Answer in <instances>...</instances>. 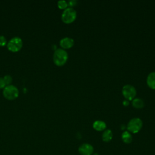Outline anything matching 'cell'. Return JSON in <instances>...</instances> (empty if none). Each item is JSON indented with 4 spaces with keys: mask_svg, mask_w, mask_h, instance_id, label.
<instances>
[{
    "mask_svg": "<svg viewBox=\"0 0 155 155\" xmlns=\"http://www.w3.org/2000/svg\"><path fill=\"white\" fill-rule=\"evenodd\" d=\"M68 59L67 52L63 48H57L53 54V61L56 65L61 66L65 64Z\"/></svg>",
    "mask_w": 155,
    "mask_h": 155,
    "instance_id": "obj_1",
    "label": "cell"
},
{
    "mask_svg": "<svg viewBox=\"0 0 155 155\" xmlns=\"http://www.w3.org/2000/svg\"><path fill=\"white\" fill-rule=\"evenodd\" d=\"M77 16L76 11L72 7L66 8L62 13L61 18L64 22L66 24H69L73 22Z\"/></svg>",
    "mask_w": 155,
    "mask_h": 155,
    "instance_id": "obj_2",
    "label": "cell"
},
{
    "mask_svg": "<svg viewBox=\"0 0 155 155\" xmlns=\"http://www.w3.org/2000/svg\"><path fill=\"white\" fill-rule=\"evenodd\" d=\"M143 126V122L140 118L135 117L131 119L127 124V128L128 131L133 134L138 133Z\"/></svg>",
    "mask_w": 155,
    "mask_h": 155,
    "instance_id": "obj_3",
    "label": "cell"
},
{
    "mask_svg": "<svg viewBox=\"0 0 155 155\" xmlns=\"http://www.w3.org/2000/svg\"><path fill=\"white\" fill-rule=\"evenodd\" d=\"M3 95L8 100H13L18 97L19 95V90L16 86L8 85L4 88Z\"/></svg>",
    "mask_w": 155,
    "mask_h": 155,
    "instance_id": "obj_4",
    "label": "cell"
},
{
    "mask_svg": "<svg viewBox=\"0 0 155 155\" xmlns=\"http://www.w3.org/2000/svg\"><path fill=\"white\" fill-rule=\"evenodd\" d=\"M22 47V41L21 38L15 36L12 38L7 44V48L9 50L16 52L19 51Z\"/></svg>",
    "mask_w": 155,
    "mask_h": 155,
    "instance_id": "obj_5",
    "label": "cell"
},
{
    "mask_svg": "<svg viewBox=\"0 0 155 155\" xmlns=\"http://www.w3.org/2000/svg\"><path fill=\"white\" fill-rule=\"evenodd\" d=\"M122 94L126 99L128 101H131L134 99L136 95V90L135 88L131 85H125L123 87L122 90Z\"/></svg>",
    "mask_w": 155,
    "mask_h": 155,
    "instance_id": "obj_6",
    "label": "cell"
},
{
    "mask_svg": "<svg viewBox=\"0 0 155 155\" xmlns=\"http://www.w3.org/2000/svg\"><path fill=\"white\" fill-rule=\"evenodd\" d=\"M78 151L81 155H91L94 152V148L90 143H84L79 147Z\"/></svg>",
    "mask_w": 155,
    "mask_h": 155,
    "instance_id": "obj_7",
    "label": "cell"
},
{
    "mask_svg": "<svg viewBox=\"0 0 155 155\" xmlns=\"http://www.w3.org/2000/svg\"><path fill=\"white\" fill-rule=\"evenodd\" d=\"M60 45L63 48H70L74 45V40L69 37H65L61 39Z\"/></svg>",
    "mask_w": 155,
    "mask_h": 155,
    "instance_id": "obj_8",
    "label": "cell"
},
{
    "mask_svg": "<svg viewBox=\"0 0 155 155\" xmlns=\"http://www.w3.org/2000/svg\"><path fill=\"white\" fill-rule=\"evenodd\" d=\"M147 83L151 89H155V71L151 72L147 76Z\"/></svg>",
    "mask_w": 155,
    "mask_h": 155,
    "instance_id": "obj_9",
    "label": "cell"
},
{
    "mask_svg": "<svg viewBox=\"0 0 155 155\" xmlns=\"http://www.w3.org/2000/svg\"><path fill=\"white\" fill-rule=\"evenodd\" d=\"M93 127L95 130L101 131L104 130L106 128L107 125L105 122L102 120H96L93 124Z\"/></svg>",
    "mask_w": 155,
    "mask_h": 155,
    "instance_id": "obj_10",
    "label": "cell"
},
{
    "mask_svg": "<svg viewBox=\"0 0 155 155\" xmlns=\"http://www.w3.org/2000/svg\"><path fill=\"white\" fill-rule=\"evenodd\" d=\"M121 138L122 141L127 144L130 143L133 140V137L128 131H125L122 133Z\"/></svg>",
    "mask_w": 155,
    "mask_h": 155,
    "instance_id": "obj_11",
    "label": "cell"
},
{
    "mask_svg": "<svg viewBox=\"0 0 155 155\" xmlns=\"http://www.w3.org/2000/svg\"><path fill=\"white\" fill-rule=\"evenodd\" d=\"M113 138V133L111 130H105L102 134V139L105 142H109Z\"/></svg>",
    "mask_w": 155,
    "mask_h": 155,
    "instance_id": "obj_12",
    "label": "cell"
},
{
    "mask_svg": "<svg viewBox=\"0 0 155 155\" xmlns=\"http://www.w3.org/2000/svg\"><path fill=\"white\" fill-rule=\"evenodd\" d=\"M132 105L136 108H141L144 106V102L143 100L140 98H136L133 99Z\"/></svg>",
    "mask_w": 155,
    "mask_h": 155,
    "instance_id": "obj_13",
    "label": "cell"
},
{
    "mask_svg": "<svg viewBox=\"0 0 155 155\" xmlns=\"http://www.w3.org/2000/svg\"><path fill=\"white\" fill-rule=\"evenodd\" d=\"M58 6L61 9H65L68 6V2L65 0H60L58 2Z\"/></svg>",
    "mask_w": 155,
    "mask_h": 155,
    "instance_id": "obj_14",
    "label": "cell"
},
{
    "mask_svg": "<svg viewBox=\"0 0 155 155\" xmlns=\"http://www.w3.org/2000/svg\"><path fill=\"white\" fill-rule=\"evenodd\" d=\"M4 80L5 81V85H10V84L12 82V78L10 75H8V74H7L5 75L4 77Z\"/></svg>",
    "mask_w": 155,
    "mask_h": 155,
    "instance_id": "obj_15",
    "label": "cell"
},
{
    "mask_svg": "<svg viewBox=\"0 0 155 155\" xmlns=\"http://www.w3.org/2000/svg\"><path fill=\"white\" fill-rule=\"evenodd\" d=\"M7 41L3 35H0V46H4L6 44Z\"/></svg>",
    "mask_w": 155,
    "mask_h": 155,
    "instance_id": "obj_16",
    "label": "cell"
},
{
    "mask_svg": "<svg viewBox=\"0 0 155 155\" xmlns=\"http://www.w3.org/2000/svg\"><path fill=\"white\" fill-rule=\"evenodd\" d=\"M5 81L4 80L3 78H0V88H4L5 87Z\"/></svg>",
    "mask_w": 155,
    "mask_h": 155,
    "instance_id": "obj_17",
    "label": "cell"
},
{
    "mask_svg": "<svg viewBox=\"0 0 155 155\" xmlns=\"http://www.w3.org/2000/svg\"><path fill=\"white\" fill-rule=\"evenodd\" d=\"M76 3H77V1H75V0H70L68 1V5H69L70 6V7H71L72 6H74V5H76Z\"/></svg>",
    "mask_w": 155,
    "mask_h": 155,
    "instance_id": "obj_18",
    "label": "cell"
},
{
    "mask_svg": "<svg viewBox=\"0 0 155 155\" xmlns=\"http://www.w3.org/2000/svg\"><path fill=\"white\" fill-rule=\"evenodd\" d=\"M123 105H124V106H127V105H129V102H128V100H125V101H123Z\"/></svg>",
    "mask_w": 155,
    "mask_h": 155,
    "instance_id": "obj_19",
    "label": "cell"
}]
</instances>
